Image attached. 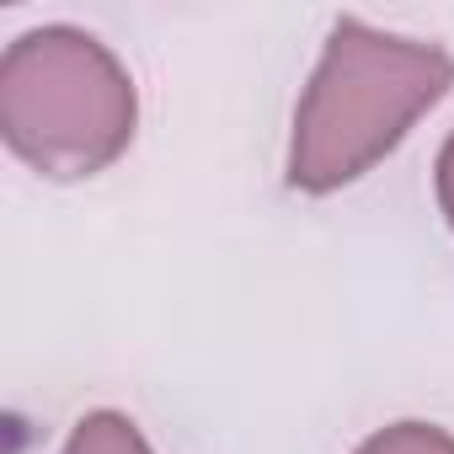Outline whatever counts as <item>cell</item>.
<instances>
[{"label": "cell", "instance_id": "6da1fadb", "mask_svg": "<svg viewBox=\"0 0 454 454\" xmlns=\"http://www.w3.org/2000/svg\"><path fill=\"white\" fill-rule=\"evenodd\" d=\"M454 86V59L438 43L380 33L342 17L321 49V65L294 107L289 187L337 192L374 171L406 129L443 102Z\"/></svg>", "mask_w": 454, "mask_h": 454}, {"label": "cell", "instance_id": "7a4b0ae2", "mask_svg": "<svg viewBox=\"0 0 454 454\" xmlns=\"http://www.w3.org/2000/svg\"><path fill=\"white\" fill-rule=\"evenodd\" d=\"M139 123L129 70L81 27H33L0 59V134L54 182L107 171Z\"/></svg>", "mask_w": 454, "mask_h": 454}, {"label": "cell", "instance_id": "3957f363", "mask_svg": "<svg viewBox=\"0 0 454 454\" xmlns=\"http://www.w3.org/2000/svg\"><path fill=\"white\" fill-rule=\"evenodd\" d=\"M65 454H150V443L123 411H86L75 422Z\"/></svg>", "mask_w": 454, "mask_h": 454}, {"label": "cell", "instance_id": "277c9868", "mask_svg": "<svg viewBox=\"0 0 454 454\" xmlns=\"http://www.w3.org/2000/svg\"><path fill=\"white\" fill-rule=\"evenodd\" d=\"M353 454H454V433L438 422H395L364 438Z\"/></svg>", "mask_w": 454, "mask_h": 454}, {"label": "cell", "instance_id": "5b68a950", "mask_svg": "<svg viewBox=\"0 0 454 454\" xmlns=\"http://www.w3.org/2000/svg\"><path fill=\"white\" fill-rule=\"evenodd\" d=\"M438 208H443L449 231H454V134H449L443 150H438Z\"/></svg>", "mask_w": 454, "mask_h": 454}]
</instances>
